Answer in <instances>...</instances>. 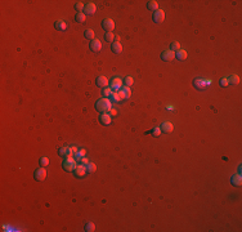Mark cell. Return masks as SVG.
<instances>
[{
	"label": "cell",
	"instance_id": "6da1fadb",
	"mask_svg": "<svg viewBox=\"0 0 242 232\" xmlns=\"http://www.w3.org/2000/svg\"><path fill=\"white\" fill-rule=\"evenodd\" d=\"M111 109H112V102H111L109 98L102 97V98H99V99L95 102V110L98 111V112H101V114L108 112Z\"/></svg>",
	"mask_w": 242,
	"mask_h": 232
},
{
	"label": "cell",
	"instance_id": "7a4b0ae2",
	"mask_svg": "<svg viewBox=\"0 0 242 232\" xmlns=\"http://www.w3.org/2000/svg\"><path fill=\"white\" fill-rule=\"evenodd\" d=\"M76 166H77V162L73 158H66L64 159V161H63V164H62V168L66 172H73Z\"/></svg>",
	"mask_w": 242,
	"mask_h": 232
},
{
	"label": "cell",
	"instance_id": "3957f363",
	"mask_svg": "<svg viewBox=\"0 0 242 232\" xmlns=\"http://www.w3.org/2000/svg\"><path fill=\"white\" fill-rule=\"evenodd\" d=\"M34 178H35V181H37V182L44 181V179L47 178V169H45L44 166L37 168L36 170H35V173H34Z\"/></svg>",
	"mask_w": 242,
	"mask_h": 232
},
{
	"label": "cell",
	"instance_id": "277c9868",
	"mask_svg": "<svg viewBox=\"0 0 242 232\" xmlns=\"http://www.w3.org/2000/svg\"><path fill=\"white\" fill-rule=\"evenodd\" d=\"M102 27H103V30H104L106 32H112V31H114V28H115V22H114V19H111V18H106V19H103V22H102Z\"/></svg>",
	"mask_w": 242,
	"mask_h": 232
},
{
	"label": "cell",
	"instance_id": "5b68a950",
	"mask_svg": "<svg viewBox=\"0 0 242 232\" xmlns=\"http://www.w3.org/2000/svg\"><path fill=\"white\" fill-rule=\"evenodd\" d=\"M152 19L155 23H162L165 21V12L159 9V11L153 12V16H152Z\"/></svg>",
	"mask_w": 242,
	"mask_h": 232
},
{
	"label": "cell",
	"instance_id": "8992f818",
	"mask_svg": "<svg viewBox=\"0 0 242 232\" xmlns=\"http://www.w3.org/2000/svg\"><path fill=\"white\" fill-rule=\"evenodd\" d=\"M175 58V52H173L171 49H166L161 53V60L165 61V62H170Z\"/></svg>",
	"mask_w": 242,
	"mask_h": 232
},
{
	"label": "cell",
	"instance_id": "52a82bcc",
	"mask_svg": "<svg viewBox=\"0 0 242 232\" xmlns=\"http://www.w3.org/2000/svg\"><path fill=\"white\" fill-rule=\"evenodd\" d=\"M122 80H121V77H114V79L111 80V89L114 90V92H119V90L122 88Z\"/></svg>",
	"mask_w": 242,
	"mask_h": 232
},
{
	"label": "cell",
	"instance_id": "ba28073f",
	"mask_svg": "<svg viewBox=\"0 0 242 232\" xmlns=\"http://www.w3.org/2000/svg\"><path fill=\"white\" fill-rule=\"evenodd\" d=\"M72 173H73V175H75L76 178H83L88 172H86V166H85V165L80 164V165H77V166H76L75 170H73Z\"/></svg>",
	"mask_w": 242,
	"mask_h": 232
},
{
	"label": "cell",
	"instance_id": "9c48e42d",
	"mask_svg": "<svg viewBox=\"0 0 242 232\" xmlns=\"http://www.w3.org/2000/svg\"><path fill=\"white\" fill-rule=\"evenodd\" d=\"M97 12V5L94 3H88V4H85V8H84V14L85 16H93Z\"/></svg>",
	"mask_w": 242,
	"mask_h": 232
},
{
	"label": "cell",
	"instance_id": "30bf717a",
	"mask_svg": "<svg viewBox=\"0 0 242 232\" xmlns=\"http://www.w3.org/2000/svg\"><path fill=\"white\" fill-rule=\"evenodd\" d=\"M89 49L92 52H94V53H97V52H101V49H102L101 40H98V39L92 40V41H90V44H89Z\"/></svg>",
	"mask_w": 242,
	"mask_h": 232
},
{
	"label": "cell",
	"instance_id": "8fae6325",
	"mask_svg": "<svg viewBox=\"0 0 242 232\" xmlns=\"http://www.w3.org/2000/svg\"><path fill=\"white\" fill-rule=\"evenodd\" d=\"M210 81H205V80H202V79H195L193 80V87L196 88L197 90H205L206 89V84H209Z\"/></svg>",
	"mask_w": 242,
	"mask_h": 232
},
{
	"label": "cell",
	"instance_id": "7c38bea8",
	"mask_svg": "<svg viewBox=\"0 0 242 232\" xmlns=\"http://www.w3.org/2000/svg\"><path fill=\"white\" fill-rule=\"evenodd\" d=\"M99 121H101L102 125H109L112 123V116L108 112H103L99 116Z\"/></svg>",
	"mask_w": 242,
	"mask_h": 232
},
{
	"label": "cell",
	"instance_id": "4fadbf2b",
	"mask_svg": "<svg viewBox=\"0 0 242 232\" xmlns=\"http://www.w3.org/2000/svg\"><path fill=\"white\" fill-rule=\"evenodd\" d=\"M160 129H161V132L162 133H166V134H169V133H171L173 130H174V125L170 121H164L162 124H161V126H160Z\"/></svg>",
	"mask_w": 242,
	"mask_h": 232
},
{
	"label": "cell",
	"instance_id": "5bb4252c",
	"mask_svg": "<svg viewBox=\"0 0 242 232\" xmlns=\"http://www.w3.org/2000/svg\"><path fill=\"white\" fill-rule=\"evenodd\" d=\"M95 84H97V87H99V88H107L108 87V79L106 76H98L97 77V80H95Z\"/></svg>",
	"mask_w": 242,
	"mask_h": 232
},
{
	"label": "cell",
	"instance_id": "9a60e30c",
	"mask_svg": "<svg viewBox=\"0 0 242 232\" xmlns=\"http://www.w3.org/2000/svg\"><path fill=\"white\" fill-rule=\"evenodd\" d=\"M111 49L115 54H120V53H122V44L119 40H116L111 44Z\"/></svg>",
	"mask_w": 242,
	"mask_h": 232
},
{
	"label": "cell",
	"instance_id": "2e32d148",
	"mask_svg": "<svg viewBox=\"0 0 242 232\" xmlns=\"http://www.w3.org/2000/svg\"><path fill=\"white\" fill-rule=\"evenodd\" d=\"M54 27H56L58 31H66L67 30V23L63 21V19H58V21L54 22Z\"/></svg>",
	"mask_w": 242,
	"mask_h": 232
},
{
	"label": "cell",
	"instance_id": "e0dca14e",
	"mask_svg": "<svg viewBox=\"0 0 242 232\" xmlns=\"http://www.w3.org/2000/svg\"><path fill=\"white\" fill-rule=\"evenodd\" d=\"M187 57H188V53L184 50V49H179L178 52H175V58L179 61H184L187 60Z\"/></svg>",
	"mask_w": 242,
	"mask_h": 232
},
{
	"label": "cell",
	"instance_id": "ac0fdd59",
	"mask_svg": "<svg viewBox=\"0 0 242 232\" xmlns=\"http://www.w3.org/2000/svg\"><path fill=\"white\" fill-rule=\"evenodd\" d=\"M147 8H148V11H151V12L159 11V3H157L156 0H150V1L147 3Z\"/></svg>",
	"mask_w": 242,
	"mask_h": 232
},
{
	"label": "cell",
	"instance_id": "d6986e66",
	"mask_svg": "<svg viewBox=\"0 0 242 232\" xmlns=\"http://www.w3.org/2000/svg\"><path fill=\"white\" fill-rule=\"evenodd\" d=\"M84 36H85L88 40H94L95 39V34H94V31L92 30V28H86L85 31H84Z\"/></svg>",
	"mask_w": 242,
	"mask_h": 232
},
{
	"label": "cell",
	"instance_id": "ffe728a7",
	"mask_svg": "<svg viewBox=\"0 0 242 232\" xmlns=\"http://www.w3.org/2000/svg\"><path fill=\"white\" fill-rule=\"evenodd\" d=\"M75 21L77 22V23H85V21H86V16L84 14L83 12L76 13V16H75Z\"/></svg>",
	"mask_w": 242,
	"mask_h": 232
},
{
	"label": "cell",
	"instance_id": "44dd1931",
	"mask_svg": "<svg viewBox=\"0 0 242 232\" xmlns=\"http://www.w3.org/2000/svg\"><path fill=\"white\" fill-rule=\"evenodd\" d=\"M229 85H238L240 84V76L238 75H232L231 77H228Z\"/></svg>",
	"mask_w": 242,
	"mask_h": 232
},
{
	"label": "cell",
	"instance_id": "7402d4cb",
	"mask_svg": "<svg viewBox=\"0 0 242 232\" xmlns=\"http://www.w3.org/2000/svg\"><path fill=\"white\" fill-rule=\"evenodd\" d=\"M231 183L233 186H237V187H240L242 184V179H241V175H233L231 179Z\"/></svg>",
	"mask_w": 242,
	"mask_h": 232
},
{
	"label": "cell",
	"instance_id": "603a6c76",
	"mask_svg": "<svg viewBox=\"0 0 242 232\" xmlns=\"http://www.w3.org/2000/svg\"><path fill=\"white\" fill-rule=\"evenodd\" d=\"M122 84H124V87H131L134 84V79L131 76H126L122 79Z\"/></svg>",
	"mask_w": 242,
	"mask_h": 232
},
{
	"label": "cell",
	"instance_id": "cb8c5ba5",
	"mask_svg": "<svg viewBox=\"0 0 242 232\" xmlns=\"http://www.w3.org/2000/svg\"><path fill=\"white\" fill-rule=\"evenodd\" d=\"M111 102L112 103H117V102H121V97H120V93L119 92H114L112 93V96H111Z\"/></svg>",
	"mask_w": 242,
	"mask_h": 232
},
{
	"label": "cell",
	"instance_id": "d4e9b609",
	"mask_svg": "<svg viewBox=\"0 0 242 232\" xmlns=\"http://www.w3.org/2000/svg\"><path fill=\"white\" fill-rule=\"evenodd\" d=\"M120 90H121L122 93H124V96H125V98H126V99L131 97V88H130V87H122Z\"/></svg>",
	"mask_w": 242,
	"mask_h": 232
},
{
	"label": "cell",
	"instance_id": "484cf974",
	"mask_svg": "<svg viewBox=\"0 0 242 232\" xmlns=\"http://www.w3.org/2000/svg\"><path fill=\"white\" fill-rule=\"evenodd\" d=\"M112 93H114V90H112V89H111V88H109V87H107V88H104V89H103V92H102V96L104 97V98H111Z\"/></svg>",
	"mask_w": 242,
	"mask_h": 232
},
{
	"label": "cell",
	"instance_id": "4316f807",
	"mask_svg": "<svg viewBox=\"0 0 242 232\" xmlns=\"http://www.w3.org/2000/svg\"><path fill=\"white\" fill-rule=\"evenodd\" d=\"M146 134H152V137H160L161 134V129H160V126H156V128H153L151 132H147Z\"/></svg>",
	"mask_w": 242,
	"mask_h": 232
},
{
	"label": "cell",
	"instance_id": "83f0119b",
	"mask_svg": "<svg viewBox=\"0 0 242 232\" xmlns=\"http://www.w3.org/2000/svg\"><path fill=\"white\" fill-rule=\"evenodd\" d=\"M104 39H106V41L107 43H114L115 41V35H114V32H106V35H104Z\"/></svg>",
	"mask_w": 242,
	"mask_h": 232
},
{
	"label": "cell",
	"instance_id": "f1b7e54d",
	"mask_svg": "<svg viewBox=\"0 0 242 232\" xmlns=\"http://www.w3.org/2000/svg\"><path fill=\"white\" fill-rule=\"evenodd\" d=\"M84 230H85L86 232H93V231H95V224L93 223V222H88V223L85 224V227H84Z\"/></svg>",
	"mask_w": 242,
	"mask_h": 232
},
{
	"label": "cell",
	"instance_id": "f546056e",
	"mask_svg": "<svg viewBox=\"0 0 242 232\" xmlns=\"http://www.w3.org/2000/svg\"><path fill=\"white\" fill-rule=\"evenodd\" d=\"M97 170V165L94 164V162H88V165H86V172H89V173H94Z\"/></svg>",
	"mask_w": 242,
	"mask_h": 232
},
{
	"label": "cell",
	"instance_id": "4dcf8cb0",
	"mask_svg": "<svg viewBox=\"0 0 242 232\" xmlns=\"http://www.w3.org/2000/svg\"><path fill=\"white\" fill-rule=\"evenodd\" d=\"M170 49H171L173 52H178L180 49V44L178 43V41H173V43L170 44Z\"/></svg>",
	"mask_w": 242,
	"mask_h": 232
},
{
	"label": "cell",
	"instance_id": "1f68e13d",
	"mask_svg": "<svg viewBox=\"0 0 242 232\" xmlns=\"http://www.w3.org/2000/svg\"><path fill=\"white\" fill-rule=\"evenodd\" d=\"M48 165H49V159H48L47 156H43V158L40 159V166H44L45 168V166H48Z\"/></svg>",
	"mask_w": 242,
	"mask_h": 232
},
{
	"label": "cell",
	"instance_id": "d6a6232c",
	"mask_svg": "<svg viewBox=\"0 0 242 232\" xmlns=\"http://www.w3.org/2000/svg\"><path fill=\"white\" fill-rule=\"evenodd\" d=\"M85 153H86L85 150H80V151H77V152H76V155H75L76 160H80L81 158H85Z\"/></svg>",
	"mask_w": 242,
	"mask_h": 232
},
{
	"label": "cell",
	"instance_id": "836d02e7",
	"mask_svg": "<svg viewBox=\"0 0 242 232\" xmlns=\"http://www.w3.org/2000/svg\"><path fill=\"white\" fill-rule=\"evenodd\" d=\"M84 8H85V4H83V3H76L75 4V9L77 11V13L84 12Z\"/></svg>",
	"mask_w": 242,
	"mask_h": 232
},
{
	"label": "cell",
	"instance_id": "e575fe53",
	"mask_svg": "<svg viewBox=\"0 0 242 232\" xmlns=\"http://www.w3.org/2000/svg\"><path fill=\"white\" fill-rule=\"evenodd\" d=\"M219 83H220V85L223 87V88H225V87H228V85H229V81H228V77H222Z\"/></svg>",
	"mask_w": 242,
	"mask_h": 232
},
{
	"label": "cell",
	"instance_id": "d590c367",
	"mask_svg": "<svg viewBox=\"0 0 242 232\" xmlns=\"http://www.w3.org/2000/svg\"><path fill=\"white\" fill-rule=\"evenodd\" d=\"M79 161H80V164H83V165L86 166V165H88V162H89V160L86 159V158H81V159L79 160Z\"/></svg>",
	"mask_w": 242,
	"mask_h": 232
},
{
	"label": "cell",
	"instance_id": "8d00e7d4",
	"mask_svg": "<svg viewBox=\"0 0 242 232\" xmlns=\"http://www.w3.org/2000/svg\"><path fill=\"white\" fill-rule=\"evenodd\" d=\"M108 114H109V115H111V116H115V115H116V111H115L114 109H111V110L108 111Z\"/></svg>",
	"mask_w": 242,
	"mask_h": 232
}]
</instances>
